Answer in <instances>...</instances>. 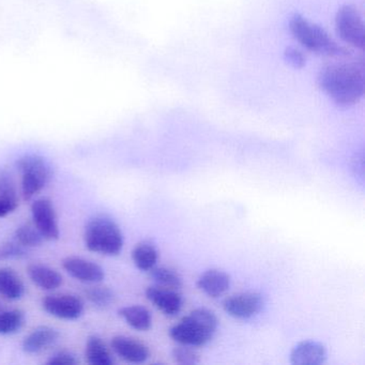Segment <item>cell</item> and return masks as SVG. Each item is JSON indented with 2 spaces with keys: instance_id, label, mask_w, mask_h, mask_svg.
Masks as SVG:
<instances>
[{
  "instance_id": "20",
  "label": "cell",
  "mask_w": 365,
  "mask_h": 365,
  "mask_svg": "<svg viewBox=\"0 0 365 365\" xmlns=\"http://www.w3.org/2000/svg\"><path fill=\"white\" fill-rule=\"evenodd\" d=\"M119 316L138 331H148L153 326V316L146 307L142 305H129L119 309Z\"/></svg>"
},
{
  "instance_id": "18",
  "label": "cell",
  "mask_w": 365,
  "mask_h": 365,
  "mask_svg": "<svg viewBox=\"0 0 365 365\" xmlns=\"http://www.w3.org/2000/svg\"><path fill=\"white\" fill-rule=\"evenodd\" d=\"M19 195L11 176L0 172V217H6L18 209Z\"/></svg>"
},
{
  "instance_id": "8",
  "label": "cell",
  "mask_w": 365,
  "mask_h": 365,
  "mask_svg": "<svg viewBox=\"0 0 365 365\" xmlns=\"http://www.w3.org/2000/svg\"><path fill=\"white\" fill-rule=\"evenodd\" d=\"M48 315L63 320H76L83 315L85 304L80 297L71 294H48L42 300Z\"/></svg>"
},
{
  "instance_id": "1",
  "label": "cell",
  "mask_w": 365,
  "mask_h": 365,
  "mask_svg": "<svg viewBox=\"0 0 365 365\" xmlns=\"http://www.w3.org/2000/svg\"><path fill=\"white\" fill-rule=\"evenodd\" d=\"M318 84L339 106H354L364 95V67L361 63H335L322 68Z\"/></svg>"
},
{
  "instance_id": "3",
  "label": "cell",
  "mask_w": 365,
  "mask_h": 365,
  "mask_svg": "<svg viewBox=\"0 0 365 365\" xmlns=\"http://www.w3.org/2000/svg\"><path fill=\"white\" fill-rule=\"evenodd\" d=\"M84 243L88 251L106 256H117L123 249V234L118 224L108 215L89 219L84 228Z\"/></svg>"
},
{
  "instance_id": "25",
  "label": "cell",
  "mask_w": 365,
  "mask_h": 365,
  "mask_svg": "<svg viewBox=\"0 0 365 365\" xmlns=\"http://www.w3.org/2000/svg\"><path fill=\"white\" fill-rule=\"evenodd\" d=\"M87 300L99 309L110 307L116 300V294L113 289L106 286H93L85 292Z\"/></svg>"
},
{
  "instance_id": "15",
  "label": "cell",
  "mask_w": 365,
  "mask_h": 365,
  "mask_svg": "<svg viewBox=\"0 0 365 365\" xmlns=\"http://www.w3.org/2000/svg\"><path fill=\"white\" fill-rule=\"evenodd\" d=\"M197 286L211 298H217L225 294L230 287V277L219 269H210L200 275Z\"/></svg>"
},
{
  "instance_id": "23",
  "label": "cell",
  "mask_w": 365,
  "mask_h": 365,
  "mask_svg": "<svg viewBox=\"0 0 365 365\" xmlns=\"http://www.w3.org/2000/svg\"><path fill=\"white\" fill-rule=\"evenodd\" d=\"M149 272H150L151 279L161 287L174 290H178L182 287V279L174 269L168 267H153Z\"/></svg>"
},
{
  "instance_id": "24",
  "label": "cell",
  "mask_w": 365,
  "mask_h": 365,
  "mask_svg": "<svg viewBox=\"0 0 365 365\" xmlns=\"http://www.w3.org/2000/svg\"><path fill=\"white\" fill-rule=\"evenodd\" d=\"M14 238H16V242L20 243L26 249L41 247L46 241L41 232L37 230L34 223H24L19 226L14 232Z\"/></svg>"
},
{
  "instance_id": "10",
  "label": "cell",
  "mask_w": 365,
  "mask_h": 365,
  "mask_svg": "<svg viewBox=\"0 0 365 365\" xmlns=\"http://www.w3.org/2000/svg\"><path fill=\"white\" fill-rule=\"evenodd\" d=\"M63 268L76 281L87 284L101 283L106 271L97 262L78 256H69L63 260Z\"/></svg>"
},
{
  "instance_id": "19",
  "label": "cell",
  "mask_w": 365,
  "mask_h": 365,
  "mask_svg": "<svg viewBox=\"0 0 365 365\" xmlns=\"http://www.w3.org/2000/svg\"><path fill=\"white\" fill-rule=\"evenodd\" d=\"M85 359L91 365H112L114 359L106 341L97 335L88 337L85 347Z\"/></svg>"
},
{
  "instance_id": "26",
  "label": "cell",
  "mask_w": 365,
  "mask_h": 365,
  "mask_svg": "<svg viewBox=\"0 0 365 365\" xmlns=\"http://www.w3.org/2000/svg\"><path fill=\"white\" fill-rule=\"evenodd\" d=\"M175 362L183 365H195L200 362V354L190 346L181 345L174 348L172 352Z\"/></svg>"
},
{
  "instance_id": "29",
  "label": "cell",
  "mask_w": 365,
  "mask_h": 365,
  "mask_svg": "<svg viewBox=\"0 0 365 365\" xmlns=\"http://www.w3.org/2000/svg\"><path fill=\"white\" fill-rule=\"evenodd\" d=\"M286 57H287L288 61L292 63L294 67H302L304 65V57L299 51L294 50V48L287 50Z\"/></svg>"
},
{
  "instance_id": "12",
  "label": "cell",
  "mask_w": 365,
  "mask_h": 365,
  "mask_svg": "<svg viewBox=\"0 0 365 365\" xmlns=\"http://www.w3.org/2000/svg\"><path fill=\"white\" fill-rule=\"evenodd\" d=\"M110 345L119 358L129 363H144L150 356L148 347L133 337L118 335L112 339Z\"/></svg>"
},
{
  "instance_id": "9",
  "label": "cell",
  "mask_w": 365,
  "mask_h": 365,
  "mask_svg": "<svg viewBox=\"0 0 365 365\" xmlns=\"http://www.w3.org/2000/svg\"><path fill=\"white\" fill-rule=\"evenodd\" d=\"M264 307V299L257 292H241L232 294L223 303L228 315L237 319H250L257 315Z\"/></svg>"
},
{
  "instance_id": "27",
  "label": "cell",
  "mask_w": 365,
  "mask_h": 365,
  "mask_svg": "<svg viewBox=\"0 0 365 365\" xmlns=\"http://www.w3.org/2000/svg\"><path fill=\"white\" fill-rule=\"evenodd\" d=\"M29 255L26 247L21 245L20 243L7 242L0 245V262L3 260L21 259Z\"/></svg>"
},
{
  "instance_id": "28",
  "label": "cell",
  "mask_w": 365,
  "mask_h": 365,
  "mask_svg": "<svg viewBox=\"0 0 365 365\" xmlns=\"http://www.w3.org/2000/svg\"><path fill=\"white\" fill-rule=\"evenodd\" d=\"M78 363V358L74 356L72 352L69 351H58L53 354L48 359L46 364L48 365H76Z\"/></svg>"
},
{
  "instance_id": "13",
  "label": "cell",
  "mask_w": 365,
  "mask_h": 365,
  "mask_svg": "<svg viewBox=\"0 0 365 365\" xmlns=\"http://www.w3.org/2000/svg\"><path fill=\"white\" fill-rule=\"evenodd\" d=\"M61 333L50 326H40L34 329L23 341L22 348L26 354H35L44 351L58 341Z\"/></svg>"
},
{
  "instance_id": "17",
  "label": "cell",
  "mask_w": 365,
  "mask_h": 365,
  "mask_svg": "<svg viewBox=\"0 0 365 365\" xmlns=\"http://www.w3.org/2000/svg\"><path fill=\"white\" fill-rule=\"evenodd\" d=\"M25 294L22 277L11 268H0V297L10 301H18Z\"/></svg>"
},
{
  "instance_id": "11",
  "label": "cell",
  "mask_w": 365,
  "mask_h": 365,
  "mask_svg": "<svg viewBox=\"0 0 365 365\" xmlns=\"http://www.w3.org/2000/svg\"><path fill=\"white\" fill-rule=\"evenodd\" d=\"M145 294H146V298L158 309L170 317L179 314L182 307V298L177 290L155 285L149 286Z\"/></svg>"
},
{
  "instance_id": "16",
  "label": "cell",
  "mask_w": 365,
  "mask_h": 365,
  "mask_svg": "<svg viewBox=\"0 0 365 365\" xmlns=\"http://www.w3.org/2000/svg\"><path fill=\"white\" fill-rule=\"evenodd\" d=\"M29 279L40 289L51 292L61 287L63 283V277L58 271L43 264H31L27 268Z\"/></svg>"
},
{
  "instance_id": "6",
  "label": "cell",
  "mask_w": 365,
  "mask_h": 365,
  "mask_svg": "<svg viewBox=\"0 0 365 365\" xmlns=\"http://www.w3.org/2000/svg\"><path fill=\"white\" fill-rule=\"evenodd\" d=\"M337 35L343 41L354 48H364L365 31L362 16L356 8L344 6L335 18Z\"/></svg>"
},
{
  "instance_id": "14",
  "label": "cell",
  "mask_w": 365,
  "mask_h": 365,
  "mask_svg": "<svg viewBox=\"0 0 365 365\" xmlns=\"http://www.w3.org/2000/svg\"><path fill=\"white\" fill-rule=\"evenodd\" d=\"M326 360V347L316 341H301L290 354V362L294 365H319Z\"/></svg>"
},
{
  "instance_id": "4",
  "label": "cell",
  "mask_w": 365,
  "mask_h": 365,
  "mask_svg": "<svg viewBox=\"0 0 365 365\" xmlns=\"http://www.w3.org/2000/svg\"><path fill=\"white\" fill-rule=\"evenodd\" d=\"M289 29L297 41L311 52L326 56L347 54L345 48L333 41L322 27L309 22L301 16H294L292 19Z\"/></svg>"
},
{
  "instance_id": "2",
  "label": "cell",
  "mask_w": 365,
  "mask_h": 365,
  "mask_svg": "<svg viewBox=\"0 0 365 365\" xmlns=\"http://www.w3.org/2000/svg\"><path fill=\"white\" fill-rule=\"evenodd\" d=\"M219 327V320L213 312L207 309H196L175 324L170 335L180 345L200 347L212 341Z\"/></svg>"
},
{
  "instance_id": "7",
  "label": "cell",
  "mask_w": 365,
  "mask_h": 365,
  "mask_svg": "<svg viewBox=\"0 0 365 365\" xmlns=\"http://www.w3.org/2000/svg\"><path fill=\"white\" fill-rule=\"evenodd\" d=\"M31 217L34 225L41 232L46 240H58L61 237L58 217L52 200L39 198L31 205Z\"/></svg>"
},
{
  "instance_id": "21",
  "label": "cell",
  "mask_w": 365,
  "mask_h": 365,
  "mask_svg": "<svg viewBox=\"0 0 365 365\" xmlns=\"http://www.w3.org/2000/svg\"><path fill=\"white\" fill-rule=\"evenodd\" d=\"M158 258L157 247L149 241L138 243L132 251V260L140 271L149 272L157 264Z\"/></svg>"
},
{
  "instance_id": "5",
  "label": "cell",
  "mask_w": 365,
  "mask_h": 365,
  "mask_svg": "<svg viewBox=\"0 0 365 365\" xmlns=\"http://www.w3.org/2000/svg\"><path fill=\"white\" fill-rule=\"evenodd\" d=\"M22 177V195L25 200H33L43 191L53 178V168L43 155L29 153L16 161Z\"/></svg>"
},
{
  "instance_id": "22",
  "label": "cell",
  "mask_w": 365,
  "mask_h": 365,
  "mask_svg": "<svg viewBox=\"0 0 365 365\" xmlns=\"http://www.w3.org/2000/svg\"><path fill=\"white\" fill-rule=\"evenodd\" d=\"M25 324V313L21 309L0 311V335L18 333Z\"/></svg>"
}]
</instances>
